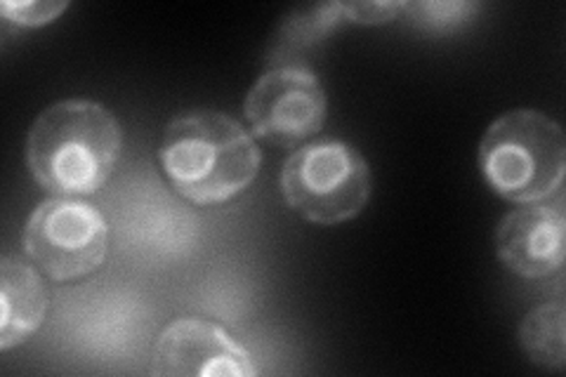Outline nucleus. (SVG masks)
<instances>
[{"label": "nucleus", "mask_w": 566, "mask_h": 377, "mask_svg": "<svg viewBox=\"0 0 566 377\" xmlns=\"http://www.w3.org/2000/svg\"><path fill=\"white\" fill-rule=\"evenodd\" d=\"M564 318L566 314L562 304H541L524 316L520 326V345L536 366L553 370L564 368Z\"/></svg>", "instance_id": "obj_10"}, {"label": "nucleus", "mask_w": 566, "mask_h": 377, "mask_svg": "<svg viewBox=\"0 0 566 377\" xmlns=\"http://www.w3.org/2000/svg\"><path fill=\"white\" fill-rule=\"evenodd\" d=\"M0 349L22 345L41 328L48 312V291L35 269L20 258L0 260Z\"/></svg>", "instance_id": "obj_9"}, {"label": "nucleus", "mask_w": 566, "mask_h": 377, "mask_svg": "<svg viewBox=\"0 0 566 377\" xmlns=\"http://www.w3.org/2000/svg\"><path fill=\"white\" fill-rule=\"evenodd\" d=\"M69 8V3L60 0V3H3L0 12H3L6 20L20 24V27H43Z\"/></svg>", "instance_id": "obj_11"}, {"label": "nucleus", "mask_w": 566, "mask_h": 377, "mask_svg": "<svg viewBox=\"0 0 566 377\" xmlns=\"http://www.w3.org/2000/svg\"><path fill=\"white\" fill-rule=\"evenodd\" d=\"M156 377H253L258 368L245 347L212 321L185 316L158 335Z\"/></svg>", "instance_id": "obj_7"}, {"label": "nucleus", "mask_w": 566, "mask_h": 377, "mask_svg": "<svg viewBox=\"0 0 566 377\" xmlns=\"http://www.w3.org/2000/svg\"><path fill=\"white\" fill-rule=\"evenodd\" d=\"M158 156L177 193L197 206L232 201L260 170L251 133L220 112H191L170 121Z\"/></svg>", "instance_id": "obj_2"}, {"label": "nucleus", "mask_w": 566, "mask_h": 377, "mask_svg": "<svg viewBox=\"0 0 566 377\" xmlns=\"http://www.w3.org/2000/svg\"><path fill=\"white\" fill-rule=\"evenodd\" d=\"M564 212L551 206L524 203L507 212L495 231L501 262L524 279H543L564 264Z\"/></svg>", "instance_id": "obj_8"}, {"label": "nucleus", "mask_w": 566, "mask_h": 377, "mask_svg": "<svg viewBox=\"0 0 566 377\" xmlns=\"http://www.w3.org/2000/svg\"><path fill=\"white\" fill-rule=\"evenodd\" d=\"M281 193L305 220L333 227L347 222L370 199L366 158L340 139H322L293 151L281 170Z\"/></svg>", "instance_id": "obj_4"}, {"label": "nucleus", "mask_w": 566, "mask_h": 377, "mask_svg": "<svg viewBox=\"0 0 566 377\" xmlns=\"http://www.w3.org/2000/svg\"><path fill=\"white\" fill-rule=\"evenodd\" d=\"M486 185L512 203H536L553 196L566 172V139L559 123L536 109L495 118L480 142Z\"/></svg>", "instance_id": "obj_3"}, {"label": "nucleus", "mask_w": 566, "mask_h": 377, "mask_svg": "<svg viewBox=\"0 0 566 377\" xmlns=\"http://www.w3.org/2000/svg\"><path fill=\"white\" fill-rule=\"evenodd\" d=\"M120 147V123L109 109L91 100H64L33 121L27 164L43 189L85 196L112 177Z\"/></svg>", "instance_id": "obj_1"}, {"label": "nucleus", "mask_w": 566, "mask_h": 377, "mask_svg": "<svg viewBox=\"0 0 566 377\" xmlns=\"http://www.w3.org/2000/svg\"><path fill=\"white\" fill-rule=\"evenodd\" d=\"M243 112L260 139L276 147H295L322 133L326 95L310 69L276 66L251 87Z\"/></svg>", "instance_id": "obj_6"}, {"label": "nucleus", "mask_w": 566, "mask_h": 377, "mask_svg": "<svg viewBox=\"0 0 566 377\" xmlns=\"http://www.w3.org/2000/svg\"><path fill=\"white\" fill-rule=\"evenodd\" d=\"M403 8L406 3H359V6L354 3V6H343V14H347L352 22L378 24V22H389Z\"/></svg>", "instance_id": "obj_12"}, {"label": "nucleus", "mask_w": 566, "mask_h": 377, "mask_svg": "<svg viewBox=\"0 0 566 377\" xmlns=\"http://www.w3.org/2000/svg\"><path fill=\"white\" fill-rule=\"evenodd\" d=\"M109 229L102 212L78 199H48L24 227V250L55 281L93 274L106 258Z\"/></svg>", "instance_id": "obj_5"}]
</instances>
